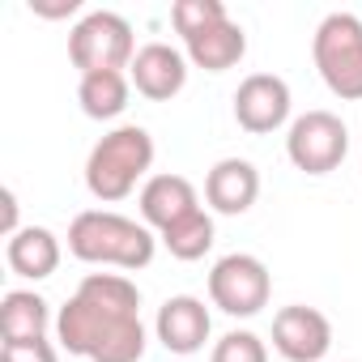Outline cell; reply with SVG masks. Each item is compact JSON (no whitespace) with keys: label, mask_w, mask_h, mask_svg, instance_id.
<instances>
[{"label":"cell","mask_w":362,"mask_h":362,"mask_svg":"<svg viewBox=\"0 0 362 362\" xmlns=\"http://www.w3.org/2000/svg\"><path fill=\"white\" fill-rule=\"evenodd\" d=\"M56 341L90 362H141L145 324L136 281L124 273H86L56 315Z\"/></svg>","instance_id":"cell-1"},{"label":"cell","mask_w":362,"mask_h":362,"mask_svg":"<svg viewBox=\"0 0 362 362\" xmlns=\"http://www.w3.org/2000/svg\"><path fill=\"white\" fill-rule=\"evenodd\" d=\"M69 252L81 264H103V269L136 273V269H145L153 260L158 235L145 222L124 218L115 209H86L69 226Z\"/></svg>","instance_id":"cell-2"},{"label":"cell","mask_w":362,"mask_h":362,"mask_svg":"<svg viewBox=\"0 0 362 362\" xmlns=\"http://www.w3.org/2000/svg\"><path fill=\"white\" fill-rule=\"evenodd\" d=\"M153 166V136L141 124H119L111 128L86 158V188L94 201L115 205L128 201L132 188Z\"/></svg>","instance_id":"cell-3"},{"label":"cell","mask_w":362,"mask_h":362,"mask_svg":"<svg viewBox=\"0 0 362 362\" xmlns=\"http://www.w3.org/2000/svg\"><path fill=\"white\" fill-rule=\"evenodd\" d=\"M311 60L320 69V81L341 103H362V18L358 13H328L315 26Z\"/></svg>","instance_id":"cell-4"},{"label":"cell","mask_w":362,"mask_h":362,"mask_svg":"<svg viewBox=\"0 0 362 362\" xmlns=\"http://www.w3.org/2000/svg\"><path fill=\"white\" fill-rule=\"evenodd\" d=\"M136 39L128 18L111 13V9H94L86 13L73 30H69V60L73 69L86 73H124L136 60Z\"/></svg>","instance_id":"cell-5"},{"label":"cell","mask_w":362,"mask_h":362,"mask_svg":"<svg viewBox=\"0 0 362 362\" xmlns=\"http://www.w3.org/2000/svg\"><path fill=\"white\" fill-rule=\"evenodd\" d=\"M273 273L252 252H230L209 269V303L235 320H252L269 307Z\"/></svg>","instance_id":"cell-6"},{"label":"cell","mask_w":362,"mask_h":362,"mask_svg":"<svg viewBox=\"0 0 362 362\" xmlns=\"http://www.w3.org/2000/svg\"><path fill=\"white\" fill-rule=\"evenodd\" d=\"M349 153V128L332 111H307L286 132V158L303 175H328Z\"/></svg>","instance_id":"cell-7"},{"label":"cell","mask_w":362,"mask_h":362,"mask_svg":"<svg viewBox=\"0 0 362 362\" xmlns=\"http://www.w3.org/2000/svg\"><path fill=\"white\" fill-rule=\"evenodd\" d=\"M273 349L286 362H324L332 349V324L320 307L290 303L273 315Z\"/></svg>","instance_id":"cell-8"},{"label":"cell","mask_w":362,"mask_h":362,"mask_svg":"<svg viewBox=\"0 0 362 362\" xmlns=\"http://www.w3.org/2000/svg\"><path fill=\"white\" fill-rule=\"evenodd\" d=\"M290 107H294L290 86H286V77H277V73H252V77H243L239 90H235V119H239V128L252 132V136L277 132V128L290 119Z\"/></svg>","instance_id":"cell-9"},{"label":"cell","mask_w":362,"mask_h":362,"mask_svg":"<svg viewBox=\"0 0 362 362\" xmlns=\"http://www.w3.org/2000/svg\"><path fill=\"white\" fill-rule=\"evenodd\" d=\"M128 81L149 103H170L188 86V56L170 43H145L136 60L128 64Z\"/></svg>","instance_id":"cell-10"},{"label":"cell","mask_w":362,"mask_h":362,"mask_svg":"<svg viewBox=\"0 0 362 362\" xmlns=\"http://www.w3.org/2000/svg\"><path fill=\"white\" fill-rule=\"evenodd\" d=\"M153 332L170 354H197V349H205V341L214 332V315L197 294H175L158 307Z\"/></svg>","instance_id":"cell-11"},{"label":"cell","mask_w":362,"mask_h":362,"mask_svg":"<svg viewBox=\"0 0 362 362\" xmlns=\"http://www.w3.org/2000/svg\"><path fill=\"white\" fill-rule=\"evenodd\" d=\"M136 205H141V222L162 235L166 226H175V222H184L188 214H197L201 197H197V184L184 179V175H149L141 184Z\"/></svg>","instance_id":"cell-12"},{"label":"cell","mask_w":362,"mask_h":362,"mask_svg":"<svg viewBox=\"0 0 362 362\" xmlns=\"http://www.w3.org/2000/svg\"><path fill=\"white\" fill-rule=\"evenodd\" d=\"M256 197H260V170L247 158H222L205 175V201L214 214L239 218L256 205Z\"/></svg>","instance_id":"cell-13"},{"label":"cell","mask_w":362,"mask_h":362,"mask_svg":"<svg viewBox=\"0 0 362 362\" xmlns=\"http://www.w3.org/2000/svg\"><path fill=\"white\" fill-rule=\"evenodd\" d=\"M184 56H188V64H197L205 73H226L247 56V35L239 22L226 18V22L201 30L197 39H184Z\"/></svg>","instance_id":"cell-14"},{"label":"cell","mask_w":362,"mask_h":362,"mask_svg":"<svg viewBox=\"0 0 362 362\" xmlns=\"http://www.w3.org/2000/svg\"><path fill=\"white\" fill-rule=\"evenodd\" d=\"M60 239L47 230V226H22L9 243H5V260L18 277L26 281H43L60 269Z\"/></svg>","instance_id":"cell-15"},{"label":"cell","mask_w":362,"mask_h":362,"mask_svg":"<svg viewBox=\"0 0 362 362\" xmlns=\"http://www.w3.org/2000/svg\"><path fill=\"white\" fill-rule=\"evenodd\" d=\"M52 307L35 290H9L0 298V341H39L47 337Z\"/></svg>","instance_id":"cell-16"},{"label":"cell","mask_w":362,"mask_h":362,"mask_svg":"<svg viewBox=\"0 0 362 362\" xmlns=\"http://www.w3.org/2000/svg\"><path fill=\"white\" fill-rule=\"evenodd\" d=\"M128 94H132L128 73H86L77 81V103H81V111L90 119H115V115H124Z\"/></svg>","instance_id":"cell-17"},{"label":"cell","mask_w":362,"mask_h":362,"mask_svg":"<svg viewBox=\"0 0 362 362\" xmlns=\"http://www.w3.org/2000/svg\"><path fill=\"white\" fill-rule=\"evenodd\" d=\"M158 239H162V247H166L175 260H201V256L214 247V218H209L205 209H197V214H188L184 222L166 226Z\"/></svg>","instance_id":"cell-18"},{"label":"cell","mask_w":362,"mask_h":362,"mask_svg":"<svg viewBox=\"0 0 362 362\" xmlns=\"http://www.w3.org/2000/svg\"><path fill=\"white\" fill-rule=\"evenodd\" d=\"M226 18L230 13H226L222 0H175V5H170V26L184 35V39H197L201 30L226 22Z\"/></svg>","instance_id":"cell-19"},{"label":"cell","mask_w":362,"mask_h":362,"mask_svg":"<svg viewBox=\"0 0 362 362\" xmlns=\"http://www.w3.org/2000/svg\"><path fill=\"white\" fill-rule=\"evenodd\" d=\"M209 362H269V345H264L256 332L235 328V332H226V337L214 345Z\"/></svg>","instance_id":"cell-20"},{"label":"cell","mask_w":362,"mask_h":362,"mask_svg":"<svg viewBox=\"0 0 362 362\" xmlns=\"http://www.w3.org/2000/svg\"><path fill=\"white\" fill-rule=\"evenodd\" d=\"M0 362H60V354L47 337H39V341H0Z\"/></svg>","instance_id":"cell-21"},{"label":"cell","mask_w":362,"mask_h":362,"mask_svg":"<svg viewBox=\"0 0 362 362\" xmlns=\"http://www.w3.org/2000/svg\"><path fill=\"white\" fill-rule=\"evenodd\" d=\"M81 9V0H30V13L39 18H73Z\"/></svg>","instance_id":"cell-22"}]
</instances>
